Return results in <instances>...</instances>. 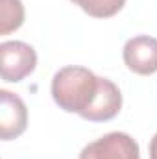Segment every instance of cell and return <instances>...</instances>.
Segmentation results:
<instances>
[{"mask_svg": "<svg viewBox=\"0 0 157 159\" xmlns=\"http://www.w3.org/2000/svg\"><path fill=\"white\" fill-rule=\"evenodd\" d=\"M52 98L63 111L76 113L89 122H107L122 107L117 83L78 65L63 67L54 74Z\"/></svg>", "mask_w": 157, "mask_h": 159, "instance_id": "1", "label": "cell"}, {"mask_svg": "<svg viewBox=\"0 0 157 159\" xmlns=\"http://www.w3.org/2000/svg\"><path fill=\"white\" fill-rule=\"evenodd\" d=\"M2 80L9 83L22 81L37 67V54L32 44L24 41H4L0 44Z\"/></svg>", "mask_w": 157, "mask_h": 159, "instance_id": "2", "label": "cell"}, {"mask_svg": "<svg viewBox=\"0 0 157 159\" xmlns=\"http://www.w3.org/2000/svg\"><path fill=\"white\" fill-rule=\"evenodd\" d=\"M79 159H141V150L131 135L111 131L89 143L81 150Z\"/></svg>", "mask_w": 157, "mask_h": 159, "instance_id": "3", "label": "cell"}, {"mask_svg": "<svg viewBox=\"0 0 157 159\" xmlns=\"http://www.w3.org/2000/svg\"><path fill=\"white\" fill-rule=\"evenodd\" d=\"M122 57L126 67L139 74L150 76L157 72V39L150 35H135L126 41Z\"/></svg>", "mask_w": 157, "mask_h": 159, "instance_id": "4", "label": "cell"}, {"mask_svg": "<svg viewBox=\"0 0 157 159\" xmlns=\"http://www.w3.org/2000/svg\"><path fill=\"white\" fill-rule=\"evenodd\" d=\"M0 137L11 141L20 137L28 126V109L22 98L11 91H0Z\"/></svg>", "mask_w": 157, "mask_h": 159, "instance_id": "5", "label": "cell"}, {"mask_svg": "<svg viewBox=\"0 0 157 159\" xmlns=\"http://www.w3.org/2000/svg\"><path fill=\"white\" fill-rule=\"evenodd\" d=\"M24 22V6L20 0H2L0 4V34L7 35Z\"/></svg>", "mask_w": 157, "mask_h": 159, "instance_id": "6", "label": "cell"}, {"mask_svg": "<svg viewBox=\"0 0 157 159\" xmlns=\"http://www.w3.org/2000/svg\"><path fill=\"white\" fill-rule=\"evenodd\" d=\"M70 2H74L89 17L94 19H109L117 15L126 4V0H70Z\"/></svg>", "mask_w": 157, "mask_h": 159, "instance_id": "7", "label": "cell"}, {"mask_svg": "<svg viewBox=\"0 0 157 159\" xmlns=\"http://www.w3.org/2000/svg\"><path fill=\"white\" fill-rule=\"evenodd\" d=\"M150 159H157V133L150 141Z\"/></svg>", "mask_w": 157, "mask_h": 159, "instance_id": "8", "label": "cell"}]
</instances>
